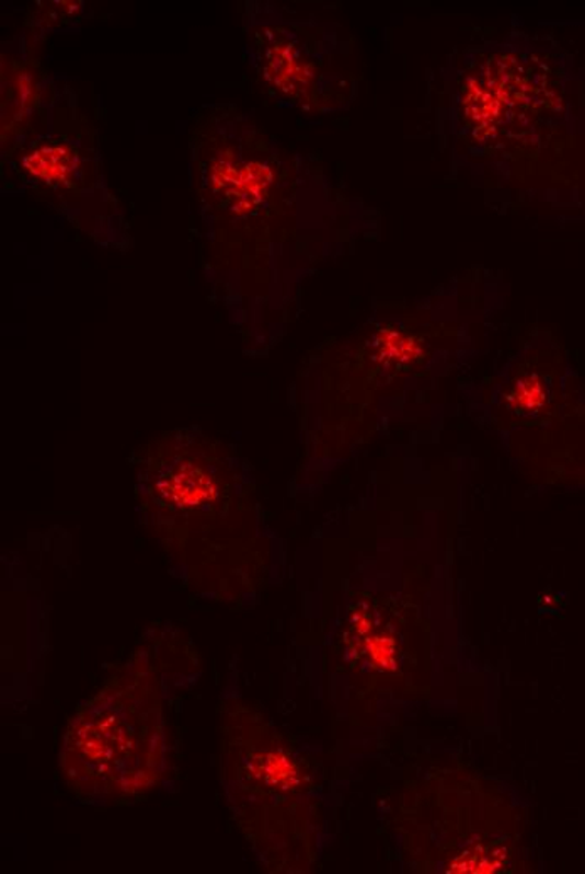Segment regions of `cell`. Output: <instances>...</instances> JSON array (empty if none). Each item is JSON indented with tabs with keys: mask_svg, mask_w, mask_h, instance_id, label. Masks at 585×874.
Here are the masks:
<instances>
[{
	"mask_svg": "<svg viewBox=\"0 0 585 874\" xmlns=\"http://www.w3.org/2000/svg\"><path fill=\"white\" fill-rule=\"evenodd\" d=\"M163 493L179 506H197L213 499L216 496V488L206 473L197 468L187 467L170 474Z\"/></svg>",
	"mask_w": 585,
	"mask_h": 874,
	"instance_id": "cell-1",
	"label": "cell"
}]
</instances>
